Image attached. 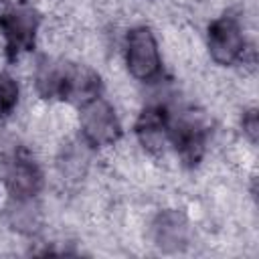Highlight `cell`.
<instances>
[{
	"label": "cell",
	"instance_id": "obj_1",
	"mask_svg": "<svg viewBox=\"0 0 259 259\" xmlns=\"http://www.w3.org/2000/svg\"><path fill=\"white\" fill-rule=\"evenodd\" d=\"M36 87L47 99L59 97L83 107L99 97L101 79L93 69L85 65L45 61L36 71Z\"/></svg>",
	"mask_w": 259,
	"mask_h": 259
},
{
	"label": "cell",
	"instance_id": "obj_6",
	"mask_svg": "<svg viewBox=\"0 0 259 259\" xmlns=\"http://www.w3.org/2000/svg\"><path fill=\"white\" fill-rule=\"evenodd\" d=\"M125 63L130 73L140 81H152L160 73V53L156 38L148 26H136L127 34Z\"/></svg>",
	"mask_w": 259,
	"mask_h": 259
},
{
	"label": "cell",
	"instance_id": "obj_10",
	"mask_svg": "<svg viewBox=\"0 0 259 259\" xmlns=\"http://www.w3.org/2000/svg\"><path fill=\"white\" fill-rule=\"evenodd\" d=\"M18 103V83L6 75L0 73V119L8 117Z\"/></svg>",
	"mask_w": 259,
	"mask_h": 259
},
{
	"label": "cell",
	"instance_id": "obj_4",
	"mask_svg": "<svg viewBox=\"0 0 259 259\" xmlns=\"http://www.w3.org/2000/svg\"><path fill=\"white\" fill-rule=\"evenodd\" d=\"M81 130L85 140L95 148L111 146L121 136V123L113 107L99 97L81 107Z\"/></svg>",
	"mask_w": 259,
	"mask_h": 259
},
{
	"label": "cell",
	"instance_id": "obj_5",
	"mask_svg": "<svg viewBox=\"0 0 259 259\" xmlns=\"http://www.w3.org/2000/svg\"><path fill=\"white\" fill-rule=\"evenodd\" d=\"M208 53L219 65H233L243 59L245 34L235 16L223 14L208 24Z\"/></svg>",
	"mask_w": 259,
	"mask_h": 259
},
{
	"label": "cell",
	"instance_id": "obj_8",
	"mask_svg": "<svg viewBox=\"0 0 259 259\" xmlns=\"http://www.w3.org/2000/svg\"><path fill=\"white\" fill-rule=\"evenodd\" d=\"M154 243L166 253L182 251L188 245V221L178 210H162L152 225Z\"/></svg>",
	"mask_w": 259,
	"mask_h": 259
},
{
	"label": "cell",
	"instance_id": "obj_2",
	"mask_svg": "<svg viewBox=\"0 0 259 259\" xmlns=\"http://www.w3.org/2000/svg\"><path fill=\"white\" fill-rule=\"evenodd\" d=\"M40 16L30 6H16L0 16V30L6 38L8 59L14 61L34 47Z\"/></svg>",
	"mask_w": 259,
	"mask_h": 259
},
{
	"label": "cell",
	"instance_id": "obj_7",
	"mask_svg": "<svg viewBox=\"0 0 259 259\" xmlns=\"http://www.w3.org/2000/svg\"><path fill=\"white\" fill-rule=\"evenodd\" d=\"M168 138L186 166H196L202 160L206 150V125L194 113H184L174 121L170 119Z\"/></svg>",
	"mask_w": 259,
	"mask_h": 259
},
{
	"label": "cell",
	"instance_id": "obj_11",
	"mask_svg": "<svg viewBox=\"0 0 259 259\" xmlns=\"http://www.w3.org/2000/svg\"><path fill=\"white\" fill-rule=\"evenodd\" d=\"M243 132L245 136L255 144L257 142V132H259V123H257V111L249 109L247 113H243Z\"/></svg>",
	"mask_w": 259,
	"mask_h": 259
},
{
	"label": "cell",
	"instance_id": "obj_9",
	"mask_svg": "<svg viewBox=\"0 0 259 259\" xmlns=\"http://www.w3.org/2000/svg\"><path fill=\"white\" fill-rule=\"evenodd\" d=\"M168 123L170 117L164 107H148L136 121V136L144 150L152 154H160L164 150V142L168 138Z\"/></svg>",
	"mask_w": 259,
	"mask_h": 259
},
{
	"label": "cell",
	"instance_id": "obj_3",
	"mask_svg": "<svg viewBox=\"0 0 259 259\" xmlns=\"http://www.w3.org/2000/svg\"><path fill=\"white\" fill-rule=\"evenodd\" d=\"M4 180L10 196L16 198V202H28L42 186V172L36 160L24 148H16L6 160Z\"/></svg>",
	"mask_w": 259,
	"mask_h": 259
},
{
	"label": "cell",
	"instance_id": "obj_12",
	"mask_svg": "<svg viewBox=\"0 0 259 259\" xmlns=\"http://www.w3.org/2000/svg\"><path fill=\"white\" fill-rule=\"evenodd\" d=\"M0 2H2V0H0Z\"/></svg>",
	"mask_w": 259,
	"mask_h": 259
}]
</instances>
